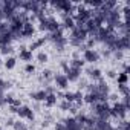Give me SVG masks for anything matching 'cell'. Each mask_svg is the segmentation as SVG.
I'll list each match as a JSON object with an SVG mask.
<instances>
[{
    "instance_id": "obj_1",
    "label": "cell",
    "mask_w": 130,
    "mask_h": 130,
    "mask_svg": "<svg viewBox=\"0 0 130 130\" xmlns=\"http://www.w3.org/2000/svg\"><path fill=\"white\" fill-rule=\"evenodd\" d=\"M100 55L96 51L93 49H84V54H83V61H87V63H95L98 61Z\"/></svg>"
},
{
    "instance_id": "obj_2",
    "label": "cell",
    "mask_w": 130,
    "mask_h": 130,
    "mask_svg": "<svg viewBox=\"0 0 130 130\" xmlns=\"http://www.w3.org/2000/svg\"><path fill=\"white\" fill-rule=\"evenodd\" d=\"M17 115L20 116V118H26V119H34V113H32V110L28 107V106H20L19 109H17Z\"/></svg>"
},
{
    "instance_id": "obj_3",
    "label": "cell",
    "mask_w": 130,
    "mask_h": 130,
    "mask_svg": "<svg viewBox=\"0 0 130 130\" xmlns=\"http://www.w3.org/2000/svg\"><path fill=\"white\" fill-rule=\"evenodd\" d=\"M54 80H55V84L60 89H66L68 84H69V81H68V78H66V75H64V74H57L54 77Z\"/></svg>"
},
{
    "instance_id": "obj_4",
    "label": "cell",
    "mask_w": 130,
    "mask_h": 130,
    "mask_svg": "<svg viewBox=\"0 0 130 130\" xmlns=\"http://www.w3.org/2000/svg\"><path fill=\"white\" fill-rule=\"evenodd\" d=\"M19 57H20V60H23V61H31L32 60V52L29 51V49H20V54H19Z\"/></svg>"
},
{
    "instance_id": "obj_5",
    "label": "cell",
    "mask_w": 130,
    "mask_h": 130,
    "mask_svg": "<svg viewBox=\"0 0 130 130\" xmlns=\"http://www.w3.org/2000/svg\"><path fill=\"white\" fill-rule=\"evenodd\" d=\"M55 103H57V96H55V93H47L46 98H44V106H46V107H52Z\"/></svg>"
},
{
    "instance_id": "obj_6",
    "label": "cell",
    "mask_w": 130,
    "mask_h": 130,
    "mask_svg": "<svg viewBox=\"0 0 130 130\" xmlns=\"http://www.w3.org/2000/svg\"><path fill=\"white\" fill-rule=\"evenodd\" d=\"M46 90H40V92H34L31 96L35 100V101H44V98H46Z\"/></svg>"
},
{
    "instance_id": "obj_7",
    "label": "cell",
    "mask_w": 130,
    "mask_h": 130,
    "mask_svg": "<svg viewBox=\"0 0 130 130\" xmlns=\"http://www.w3.org/2000/svg\"><path fill=\"white\" fill-rule=\"evenodd\" d=\"M116 80H118V84H119V86H124V84H127V71H124V72L118 74Z\"/></svg>"
},
{
    "instance_id": "obj_8",
    "label": "cell",
    "mask_w": 130,
    "mask_h": 130,
    "mask_svg": "<svg viewBox=\"0 0 130 130\" xmlns=\"http://www.w3.org/2000/svg\"><path fill=\"white\" fill-rule=\"evenodd\" d=\"M5 66H6L8 69H12V68L15 66V58H14V57H8V58L5 60Z\"/></svg>"
},
{
    "instance_id": "obj_9",
    "label": "cell",
    "mask_w": 130,
    "mask_h": 130,
    "mask_svg": "<svg viewBox=\"0 0 130 130\" xmlns=\"http://www.w3.org/2000/svg\"><path fill=\"white\" fill-rule=\"evenodd\" d=\"M37 60H38L40 63H46V61H47V55H46L44 52H40V54L37 55Z\"/></svg>"
},
{
    "instance_id": "obj_10",
    "label": "cell",
    "mask_w": 130,
    "mask_h": 130,
    "mask_svg": "<svg viewBox=\"0 0 130 130\" xmlns=\"http://www.w3.org/2000/svg\"><path fill=\"white\" fill-rule=\"evenodd\" d=\"M25 71H26L28 74H32V72L35 71V66H34V64H31V63H29V64H26V68H25Z\"/></svg>"
},
{
    "instance_id": "obj_11",
    "label": "cell",
    "mask_w": 130,
    "mask_h": 130,
    "mask_svg": "<svg viewBox=\"0 0 130 130\" xmlns=\"http://www.w3.org/2000/svg\"><path fill=\"white\" fill-rule=\"evenodd\" d=\"M0 130H2V128H0Z\"/></svg>"
}]
</instances>
